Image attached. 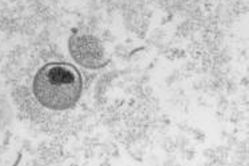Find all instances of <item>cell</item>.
Masks as SVG:
<instances>
[{
	"label": "cell",
	"mask_w": 249,
	"mask_h": 166,
	"mask_svg": "<svg viewBox=\"0 0 249 166\" xmlns=\"http://www.w3.org/2000/svg\"><path fill=\"white\" fill-rule=\"evenodd\" d=\"M68 48L72 59L87 69H100L108 64L104 46L95 36L76 33L70 37Z\"/></svg>",
	"instance_id": "7a4b0ae2"
},
{
	"label": "cell",
	"mask_w": 249,
	"mask_h": 166,
	"mask_svg": "<svg viewBox=\"0 0 249 166\" xmlns=\"http://www.w3.org/2000/svg\"><path fill=\"white\" fill-rule=\"evenodd\" d=\"M83 91V79L68 63H48L37 71L32 92L37 102L51 111H67L76 105Z\"/></svg>",
	"instance_id": "6da1fadb"
}]
</instances>
